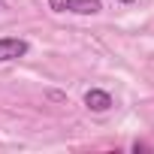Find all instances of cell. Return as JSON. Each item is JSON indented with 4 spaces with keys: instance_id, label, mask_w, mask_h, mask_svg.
<instances>
[{
    "instance_id": "6da1fadb",
    "label": "cell",
    "mask_w": 154,
    "mask_h": 154,
    "mask_svg": "<svg viewBox=\"0 0 154 154\" xmlns=\"http://www.w3.org/2000/svg\"><path fill=\"white\" fill-rule=\"evenodd\" d=\"M51 12H69V15H100L103 0H48Z\"/></svg>"
},
{
    "instance_id": "7a4b0ae2",
    "label": "cell",
    "mask_w": 154,
    "mask_h": 154,
    "mask_svg": "<svg viewBox=\"0 0 154 154\" xmlns=\"http://www.w3.org/2000/svg\"><path fill=\"white\" fill-rule=\"evenodd\" d=\"M30 51V42L24 36H0V63H9L18 60Z\"/></svg>"
},
{
    "instance_id": "3957f363",
    "label": "cell",
    "mask_w": 154,
    "mask_h": 154,
    "mask_svg": "<svg viewBox=\"0 0 154 154\" xmlns=\"http://www.w3.org/2000/svg\"><path fill=\"white\" fill-rule=\"evenodd\" d=\"M85 106H88L91 112L103 115V112H109V109L115 106V100H112V94H109V91H103V88H91V91L85 94Z\"/></svg>"
},
{
    "instance_id": "277c9868",
    "label": "cell",
    "mask_w": 154,
    "mask_h": 154,
    "mask_svg": "<svg viewBox=\"0 0 154 154\" xmlns=\"http://www.w3.org/2000/svg\"><path fill=\"white\" fill-rule=\"evenodd\" d=\"M133 151H136V154H139V151H148V145H145V142H133Z\"/></svg>"
},
{
    "instance_id": "5b68a950",
    "label": "cell",
    "mask_w": 154,
    "mask_h": 154,
    "mask_svg": "<svg viewBox=\"0 0 154 154\" xmlns=\"http://www.w3.org/2000/svg\"><path fill=\"white\" fill-rule=\"evenodd\" d=\"M118 3H136V0H118Z\"/></svg>"
}]
</instances>
